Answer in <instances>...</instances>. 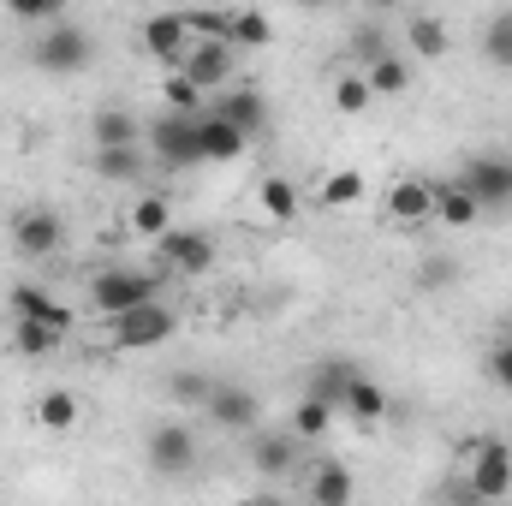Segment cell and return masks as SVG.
<instances>
[{
    "mask_svg": "<svg viewBox=\"0 0 512 506\" xmlns=\"http://www.w3.org/2000/svg\"><path fill=\"white\" fill-rule=\"evenodd\" d=\"M161 292V274H143V268H102L96 280H90V304L114 322V316H126L137 304H149Z\"/></svg>",
    "mask_w": 512,
    "mask_h": 506,
    "instance_id": "6da1fadb",
    "label": "cell"
},
{
    "mask_svg": "<svg viewBox=\"0 0 512 506\" xmlns=\"http://www.w3.org/2000/svg\"><path fill=\"white\" fill-rule=\"evenodd\" d=\"M149 149H155V161H161L167 173H185V167H197V161H203V143H197V114H179V108H167V114L149 126Z\"/></svg>",
    "mask_w": 512,
    "mask_h": 506,
    "instance_id": "7a4b0ae2",
    "label": "cell"
},
{
    "mask_svg": "<svg viewBox=\"0 0 512 506\" xmlns=\"http://www.w3.org/2000/svg\"><path fill=\"white\" fill-rule=\"evenodd\" d=\"M471 483H465V501H507L512 495V447L507 441H471Z\"/></svg>",
    "mask_w": 512,
    "mask_h": 506,
    "instance_id": "3957f363",
    "label": "cell"
},
{
    "mask_svg": "<svg viewBox=\"0 0 512 506\" xmlns=\"http://www.w3.org/2000/svg\"><path fill=\"white\" fill-rule=\"evenodd\" d=\"M179 334V316L167 310V304H137L126 316H114V346L120 352H149V346H161V340H173Z\"/></svg>",
    "mask_w": 512,
    "mask_h": 506,
    "instance_id": "277c9868",
    "label": "cell"
},
{
    "mask_svg": "<svg viewBox=\"0 0 512 506\" xmlns=\"http://www.w3.org/2000/svg\"><path fill=\"white\" fill-rule=\"evenodd\" d=\"M90 30H78V24H54V30H42L36 36V66L42 72H54V78H72V72H84L90 66Z\"/></svg>",
    "mask_w": 512,
    "mask_h": 506,
    "instance_id": "5b68a950",
    "label": "cell"
},
{
    "mask_svg": "<svg viewBox=\"0 0 512 506\" xmlns=\"http://www.w3.org/2000/svg\"><path fill=\"white\" fill-rule=\"evenodd\" d=\"M459 185L483 203V209H507L512 203V155H471L459 167Z\"/></svg>",
    "mask_w": 512,
    "mask_h": 506,
    "instance_id": "8992f818",
    "label": "cell"
},
{
    "mask_svg": "<svg viewBox=\"0 0 512 506\" xmlns=\"http://www.w3.org/2000/svg\"><path fill=\"white\" fill-rule=\"evenodd\" d=\"M155 268H173V274H209V268H215V239H209V233L167 227V233L155 239Z\"/></svg>",
    "mask_w": 512,
    "mask_h": 506,
    "instance_id": "52a82bcc",
    "label": "cell"
},
{
    "mask_svg": "<svg viewBox=\"0 0 512 506\" xmlns=\"http://www.w3.org/2000/svg\"><path fill=\"white\" fill-rule=\"evenodd\" d=\"M60 245H66V221L54 209H30L12 221V251L18 256H54Z\"/></svg>",
    "mask_w": 512,
    "mask_h": 506,
    "instance_id": "ba28073f",
    "label": "cell"
},
{
    "mask_svg": "<svg viewBox=\"0 0 512 506\" xmlns=\"http://www.w3.org/2000/svg\"><path fill=\"white\" fill-rule=\"evenodd\" d=\"M191 459H197V441H191V429H179V423H161V429H149V465H155L161 477H179V471H191Z\"/></svg>",
    "mask_w": 512,
    "mask_h": 506,
    "instance_id": "9c48e42d",
    "label": "cell"
},
{
    "mask_svg": "<svg viewBox=\"0 0 512 506\" xmlns=\"http://www.w3.org/2000/svg\"><path fill=\"white\" fill-rule=\"evenodd\" d=\"M185 12H155L143 18V48L161 60V66H185Z\"/></svg>",
    "mask_w": 512,
    "mask_h": 506,
    "instance_id": "30bf717a",
    "label": "cell"
},
{
    "mask_svg": "<svg viewBox=\"0 0 512 506\" xmlns=\"http://www.w3.org/2000/svg\"><path fill=\"white\" fill-rule=\"evenodd\" d=\"M387 221H399V227H429V221H435V185L399 179V185L387 191Z\"/></svg>",
    "mask_w": 512,
    "mask_h": 506,
    "instance_id": "8fae6325",
    "label": "cell"
},
{
    "mask_svg": "<svg viewBox=\"0 0 512 506\" xmlns=\"http://www.w3.org/2000/svg\"><path fill=\"white\" fill-rule=\"evenodd\" d=\"M185 78L209 96V90H221L227 78H233V42H203V48H191L185 54Z\"/></svg>",
    "mask_w": 512,
    "mask_h": 506,
    "instance_id": "7c38bea8",
    "label": "cell"
},
{
    "mask_svg": "<svg viewBox=\"0 0 512 506\" xmlns=\"http://www.w3.org/2000/svg\"><path fill=\"white\" fill-rule=\"evenodd\" d=\"M203 411H209L221 429H256V411H262V405H256L251 387H221V381H215L209 399H203Z\"/></svg>",
    "mask_w": 512,
    "mask_h": 506,
    "instance_id": "4fadbf2b",
    "label": "cell"
},
{
    "mask_svg": "<svg viewBox=\"0 0 512 506\" xmlns=\"http://www.w3.org/2000/svg\"><path fill=\"white\" fill-rule=\"evenodd\" d=\"M197 143H203V161H239L245 143H251V131H239L221 114H197Z\"/></svg>",
    "mask_w": 512,
    "mask_h": 506,
    "instance_id": "5bb4252c",
    "label": "cell"
},
{
    "mask_svg": "<svg viewBox=\"0 0 512 506\" xmlns=\"http://www.w3.org/2000/svg\"><path fill=\"white\" fill-rule=\"evenodd\" d=\"M209 114L233 120L239 131H262V126H268V96H262V90H251V84H245V90H221Z\"/></svg>",
    "mask_w": 512,
    "mask_h": 506,
    "instance_id": "9a60e30c",
    "label": "cell"
},
{
    "mask_svg": "<svg viewBox=\"0 0 512 506\" xmlns=\"http://www.w3.org/2000/svg\"><path fill=\"white\" fill-rule=\"evenodd\" d=\"M12 316H36V322H48V328L72 334V310H66V304H54L42 286H12Z\"/></svg>",
    "mask_w": 512,
    "mask_h": 506,
    "instance_id": "2e32d148",
    "label": "cell"
},
{
    "mask_svg": "<svg viewBox=\"0 0 512 506\" xmlns=\"http://www.w3.org/2000/svg\"><path fill=\"white\" fill-rule=\"evenodd\" d=\"M435 221H447V227H477L483 221V203L453 179V185H435Z\"/></svg>",
    "mask_w": 512,
    "mask_h": 506,
    "instance_id": "e0dca14e",
    "label": "cell"
},
{
    "mask_svg": "<svg viewBox=\"0 0 512 506\" xmlns=\"http://www.w3.org/2000/svg\"><path fill=\"white\" fill-rule=\"evenodd\" d=\"M298 459V435H256L251 441V465L262 477H286Z\"/></svg>",
    "mask_w": 512,
    "mask_h": 506,
    "instance_id": "ac0fdd59",
    "label": "cell"
},
{
    "mask_svg": "<svg viewBox=\"0 0 512 506\" xmlns=\"http://www.w3.org/2000/svg\"><path fill=\"white\" fill-rule=\"evenodd\" d=\"M96 173H102L108 185H131V179H143V155H137V143H102V149H96Z\"/></svg>",
    "mask_w": 512,
    "mask_h": 506,
    "instance_id": "d6986e66",
    "label": "cell"
},
{
    "mask_svg": "<svg viewBox=\"0 0 512 506\" xmlns=\"http://www.w3.org/2000/svg\"><path fill=\"white\" fill-rule=\"evenodd\" d=\"M340 411H352L358 423H382L387 417V393L370 376H352L346 381V393H340Z\"/></svg>",
    "mask_w": 512,
    "mask_h": 506,
    "instance_id": "ffe728a7",
    "label": "cell"
},
{
    "mask_svg": "<svg viewBox=\"0 0 512 506\" xmlns=\"http://www.w3.org/2000/svg\"><path fill=\"white\" fill-rule=\"evenodd\" d=\"M304 495L322 501V506H346L352 501V471H346V465H322V471H310Z\"/></svg>",
    "mask_w": 512,
    "mask_h": 506,
    "instance_id": "44dd1931",
    "label": "cell"
},
{
    "mask_svg": "<svg viewBox=\"0 0 512 506\" xmlns=\"http://www.w3.org/2000/svg\"><path fill=\"white\" fill-rule=\"evenodd\" d=\"M334 411H340V405H328L322 393H304V399H298V411H292V435H298V441H316V435H328Z\"/></svg>",
    "mask_w": 512,
    "mask_h": 506,
    "instance_id": "7402d4cb",
    "label": "cell"
},
{
    "mask_svg": "<svg viewBox=\"0 0 512 506\" xmlns=\"http://www.w3.org/2000/svg\"><path fill=\"white\" fill-rule=\"evenodd\" d=\"M36 423H42V429H54V435H60V429H72V423H78V393L48 387V393L36 399Z\"/></svg>",
    "mask_w": 512,
    "mask_h": 506,
    "instance_id": "603a6c76",
    "label": "cell"
},
{
    "mask_svg": "<svg viewBox=\"0 0 512 506\" xmlns=\"http://www.w3.org/2000/svg\"><path fill=\"white\" fill-rule=\"evenodd\" d=\"M364 78H370V90H376V96H405V84H411V66H405V60L387 48L382 60H370V66H364Z\"/></svg>",
    "mask_w": 512,
    "mask_h": 506,
    "instance_id": "cb8c5ba5",
    "label": "cell"
},
{
    "mask_svg": "<svg viewBox=\"0 0 512 506\" xmlns=\"http://www.w3.org/2000/svg\"><path fill=\"white\" fill-rule=\"evenodd\" d=\"M405 36H411V54H417V60H441V54H447V24H441V18H411Z\"/></svg>",
    "mask_w": 512,
    "mask_h": 506,
    "instance_id": "d4e9b609",
    "label": "cell"
},
{
    "mask_svg": "<svg viewBox=\"0 0 512 506\" xmlns=\"http://www.w3.org/2000/svg\"><path fill=\"white\" fill-rule=\"evenodd\" d=\"M12 340H18V352H24V358H48L66 334H60V328H48V322H36V316H18V334H12Z\"/></svg>",
    "mask_w": 512,
    "mask_h": 506,
    "instance_id": "484cf974",
    "label": "cell"
},
{
    "mask_svg": "<svg viewBox=\"0 0 512 506\" xmlns=\"http://www.w3.org/2000/svg\"><path fill=\"white\" fill-rule=\"evenodd\" d=\"M322 203H328V209H352V203H364V173H352V167L328 173V179H322Z\"/></svg>",
    "mask_w": 512,
    "mask_h": 506,
    "instance_id": "4316f807",
    "label": "cell"
},
{
    "mask_svg": "<svg viewBox=\"0 0 512 506\" xmlns=\"http://www.w3.org/2000/svg\"><path fill=\"white\" fill-rule=\"evenodd\" d=\"M256 203H262V215H268V221H292V215H298V191H292L286 179H262Z\"/></svg>",
    "mask_w": 512,
    "mask_h": 506,
    "instance_id": "83f0119b",
    "label": "cell"
},
{
    "mask_svg": "<svg viewBox=\"0 0 512 506\" xmlns=\"http://www.w3.org/2000/svg\"><path fill=\"white\" fill-rule=\"evenodd\" d=\"M227 42H233V48H268V42H274V24H268L262 12H233Z\"/></svg>",
    "mask_w": 512,
    "mask_h": 506,
    "instance_id": "f1b7e54d",
    "label": "cell"
},
{
    "mask_svg": "<svg viewBox=\"0 0 512 506\" xmlns=\"http://www.w3.org/2000/svg\"><path fill=\"white\" fill-rule=\"evenodd\" d=\"M483 54H489V66L512 72V12L489 18V30H483Z\"/></svg>",
    "mask_w": 512,
    "mask_h": 506,
    "instance_id": "f546056e",
    "label": "cell"
},
{
    "mask_svg": "<svg viewBox=\"0 0 512 506\" xmlns=\"http://www.w3.org/2000/svg\"><path fill=\"white\" fill-rule=\"evenodd\" d=\"M167 221H173L167 197H137V209H131V227H137L143 239H161V233H167Z\"/></svg>",
    "mask_w": 512,
    "mask_h": 506,
    "instance_id": "4dcf8cb0",
    "label": "cell"
},
{
    "mask_svg": "<svg viewBox=\"0 0 512 506\" xmlns=\"http://www.w3.org/2000/svg\"><path fill=\"white\" fill-rule=\"evenodd\" d=\"M102 143H137V120H131L126 108H102L96 114V149Z\"/></svg>",
    "mask_w": 512,
    "mask_h": 506,
    "instance_id": "1f68e13d",
    "label": "cell"
},
{
    "mask_svg": "<svg viewBox=\"0 0 512 506\" xmlns=\"http://www.w3.org/2000/svg\"><path fill=\"white\" fill-rule=\"evenodd\" d=\"M370 102H376V90H370V78H364V72H352V78H340V84H334V108H340V114H364Z\"/></svg>",
    "mask_w": 512,
    "mask_h": 506,
    "instance_id": "d6a6232c",
    "label": "cell"
},
{
    "mask_svg": "<svg viewBox=\"0 0 512 506\" xmlns=\"http://www.w3.org/2000/svg\"><path fill=\"white\" fill-rule=\"evenodd\" d=\"M358 376V370H352V358H328V364H322V376H316V387H310V393H322V399H328V405H340V393H346V381Z\"/></svg>",
    "mask_w": 512,
    "mask_h": 506,
    "instance_id": "836d02e7",
    "label": "cell"
},
{
    "mask_svg": "<svg viewBox=\"0 0 512 506\" xmlns=\"http://www.w3.org/2000/svg\"><path fill=\"white\" fill-rule=\"evenodd\" d=\"M185 30L191 36H203V42H227V30H233V12H185Z\"/></svg>",
    "mask_w": 512,
    "mask_h": 506,
    "instance_id": "e575fe53",
    "label": "cell"
},
{
    "mask_svg": "<svg viewBox=\"0 0 512 506\" xmlns=\"http://www.w3.org/2000/svg\"><path fill=\"white\" fill-rule=\"evenodd\" d=\"M209 387H215V381L197 376V370H179V376L167 381V393H173L179 405H203V399H209Z\"/></svg>",
    "mask_w": 512,
    "mask_h": 506,
    "instance_id": "d590c367",
    "label": "cell"
},
{
    "mask_svg": "<svg viewBox=\"0 0 512 506\" xmlns=\"http://www.w3.org/2000/svg\"><path fill=\"white\" fill-rule=\"evenodd\" d=\"M12 18H30V24H54L66 12V0H6Z\"/></svg>",
    "mask_w": 512,
    "mask_h": 506,
    "instance_id": "8d00e7d4",
    "label": "cell"
},
{
    "mask_svg": "<svg viewBox=\"0 0 512 506\" xmlns=\"http://www.w3.org/2000/svg\"><path fill=\"white\" fill-rule=\"evenodd\" d=\"M197 102H203V90L179 72V78H167V108H179V114H197Z\"/></svg>",
    "mask_w": 512,
    "mask_h": 506,
    "instance_id": "74e56055",
    "label": "cell"
},
{
    "mask_svg": "<svg viewBox=\"0 0 512 506\" xmlns=\"http://www.w3.org/2000/svg\"><path fill=\"white\" fill-rule=\"evenodd\" d=\"M352 54H358L364 66H370V60H382V54H387V36H382V30H358V36H352Z\"/></svg>",
    "mask_w": 512,
    "mask_h": 506,
    "instance_id": "f35d334b",
    "label": "cell"
},
{
    "mask_svg": "<svg viewBox=\"0 0 512 506\" xmlns=\"http://www.w3.org/2000/svg\"><path fill=\"white\" fill-rule=\"evenodd\" d=\"M489 376L501 381V387H512V340H507V346H495V352H489Z\"/></svg>",
    "mask_w": 512,
    "mask_h": 506,
    "instance_id": "ab89813d",
    "label": "cell"
},
{
    "mask_svg": "<svg viewBox=\"0 0 512 506\" xmlns=\"http://www.w3.org/2000/svg\"><path fill=\"white\" fill-rule=\"evenodd\" d=\"M441 280H453V262H441V256L423 262V286H441Z\"/></svg>",
    "mask_w": 512,
    "mask_h": 506,
    "instance_id": "60d3db41",
    "label": "cell"
},
{
    "mask_svg": "<svg viewBox=\"0 0 512 506\" xmlns=\"http://www.w3.org/2000/svg\"><path fill=\"white\" fill-rule=\"evenodd\" d=\"M292 6H304V12H322V6H328V0H292Z\"/></svg>",
    "mask_w": 512,
    "mask_h": 506,
    "instance_id": "b9f144b4",
    "label": "cell"
},
{
    "mask_svg": "<svg viewBox=\"0 0 512 506\" xmlns=\"http://www.w3.org/2000/svg\"><path fill=\"white\" fill-rule=\"evenodd\" d=\"M370 6H376V12H393V6H399V0H370Z\"/></svg>",
    "mask_w": 512,
    "mask_h": 506,
    "instance_id": "7bdbcfd3",
    "label": "cell"
}]
</instances>
